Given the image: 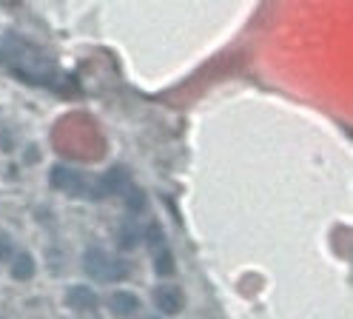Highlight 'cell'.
Here are the masks:
<instances>
[{
	"mask_svg": "<svg viewBox=\"0 0 353 319\" xmlns=\"http://www.w3.org/2000/svg\"><path fill=\"white\" fill-rule=\"evenodd\" d=\"M83 268H85V273H92V277L100 280V282H117V280H125L128 277V265L125 262L112 260V257L103 254V251H97V248H88L85 251Z\"/></svg>",
	"mask_w": 353,
	"mask_h": 319,
	"instance_id": "6da1fadb",
	"label": "cell"
},
{
	"mask_svg": "<svg viewBox=\"0 0 353 319\" xmlns=\"http://www.w3.org/2000/svg\"><path fill=\"white\" fill-rule=\"evenodd\" d=\"M131 188V177L125 168H112L105 171L97 182H94V197H114V194H125Z\"/></svg>",
	"mask_w": 353,
	"mask_h": 319,
	"instance_id": "7a4b0ae2",
	"label": "cell"
},
{
	"mask_svg": "<svg viewBox=\"0 0 353 319\" xmlns=\"http://www.w3.org/2000/svg\"><path fill=\"white\" fill-rule=\"evenodd\" d=\"M49 180H52V186H54V188H60V191H65V194H85V186H88L83 174H77V171H72V168H65V166L52 168Z\"/></svg>",
	"mask_w": 353,
	"mask_h": 319,
	"instance_id": "3957f363",
	"label": "cell"
},
{
	"mask_svg": "<svg viewBox=\"0 0 353 319\" xmlns=\"http://www.w3.org/2000/svg\"><path fill=\"white\" fill-rule=\"evenodd\" d=\"M154 302H157V308H160L163 313H168V316L180 313L183 305H185L183 291H180V288H174V285H160L157 291H154Z\"/></svg>",
	"mask_w": 353,
	"mask_h": 319,
	"instance_id": "277c9868",
	"label": "cell"
},
{
	"mask_svg": "<svg viewBox=\"0 0 353 319\" xmlns=\"http://www.w3.org/2000/svg\"><path fill=\"white\" fill-rule=\"evenodd\" d=\"M65 302H69V308H74V311H92V308H97V293L85 285H74V288H69V293H65Z\"/></svg>",
	"mask_w": 353,
	"mask_h": 319,
	"instance_id": "5b68a950",
	"label": "cell"
},
{
	"mask_svg": "<svg viewBox=\"0 0 353 319\" xmlns=\"http://www.w3.org/2000/svg\"><path fill=\"white\" fill-rule=\"evenodd\" d=\"M137 305H140V300L131 291H117V293H112V300H108V308H112V313H117V316L134 313Z\"/></svg>",
	"mask_w": 353,
	"mask_h": 319,
	"instance_id": "8992f818",
	"label": "cell"
},
{
	"mask_svg": "<svg viewBox=\"0 0 353 319\" xmlns=\"http://www.w3.org/2000/svg\"><path fill=\"white\" fill-rule=\"evenodd\" d=\"M12 273H14V280H32L34 277V262H32V257L29 254H17L14 257V262H12Z\"/></svg>",
	"mask_w": 353,
	"mask_h": 319,
	"instance_id": "52a82bcc",
	"label": "cell"
},
{
	"mask_svg": "<svg viewBox=\"0 0 353 319\" xmlns=\"http://www.w3.org/2000/svg\"><path fill=\"white\" fill-rule=\"evenodd\" d=\"M154 268H157L160 277H171V273H174V257H171V251H168V248H160V251H157Z\"/></svg>",
	"mask_w": 353,
	"mask_h": 319,
	"instance_id": "ba28073f",
	"label": "cell"
},
{
	"mask_svg": "<svg viewBox=\"0 0 353 319\" xmlns=\"http://www.w3.org/2000/svg\"><path fill=\"white\" fill-rule=\"evenodd\" d=\"M125 194H128V200H125V202H128V211H131V214L143 211V205H145V194H143V191H137V188H128Z\"/></svg>",
	"mask_w": 353,
	"mask_h": 319,
	"instance_id": "9c48e42d",
	"label": "cell"
},
{
	"mask_svg": "<svg viewBox=\"0 0 353 319\" xmlns=\"http://www.w3.org/2000/svg\"><path fill=\"white\" fill-rule=\"evenodd\" d=\"M145 242H148V245H160V242H163V228H160L157 222H151V225L145 228Z\"/></svg>",
	"mask_w": 353,
	"mask_h": 319,
	"instance_id": "30bf717a",
	"label": "cell"
},
{
	"mask_svg": "<svg viewBox=\"0 0 353 319\" xmlns=\"http://www.w3.org/2000/svg\"><path fill=\"white\" fill-rule=\"evenodd\" d=\"M134 242H137V234L131 231V228H125V234H120V248L131 251V248H134Z\"/></svg>",
	"mask_w": 353,
	"mask_h": 319,
	"instance_id": "8fae6325",
	"label": "cell"
},
{
	"mask_svg": "<svg viewBox=\"0 0 353 319\" xmlns=\"http://www.w3.org/2000/svg\"><path fill=\"white\" fill-rule=\"evenodd\" d=\"M9 254H12V245L0 237V260H9Z\"/></svg>",
	"mask_w": 353,
	"mask_h": 319,
	"instance_id": "7c38bea8",
	"label": "cell"
}]
</instances>
